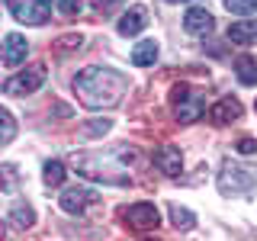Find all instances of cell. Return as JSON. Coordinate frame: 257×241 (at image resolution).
Returning a JSON list of instances; mask_svg holds the SVG:
<instances>
[{
    "instance_id": "1",
    "label": "cell",
    "mask_w": 257,
    "mask_h": 241,
    "mask_svg": "<svg viewBox=\"0 0 257 241\" xmlns=\"http://www.w3.org/2000/svg\"><path fill=\"white\" fill-rule=\"evenodd\" d=\"M125 74L106 64H90V68L77 71L74 77V96L87 109H112L125 96Z\"/></svg>"
},
{
    "instance_id": "2",
    "label": "cell",
    "mask_w": 257,
    "mask_h": 241,
    "mask_svg": "<svg viewBox=\"0 0 257 241\" xmlns=\"http://www.w3.org/2000/svg\"><path fill=\"white\" fill-rule=\"evenodd\" d=\"M171 103H174V116H177V123H180V126L196 123V119L206 112V100H203L199 93H193L190 87H183V84L174 87Z\"/></svg>"
},
{
    "instance_id": "3",
    "label": "cell",
    "mask_w": 257,
    "mask_h": 241,
    "mask_svg": "<svg viewBox=\"0 0 257 241\" xmlns=\"http://www.w3.org/2000/svg\"><path fill=\"white\" fill-rule=\"evenodd\" d=\"M45 74H48V68H45L42 61H36V64H29L26 71L13 74V77L4 84V90L10 93V96H26V93H36L39 87L45 84Z\"/></svg>"
},
{
    "instance_id": "4",
    "label": "cell",
    "mask_w": 257,
    "mask_h": 241,
    "mask_svg": "<svg viewBox=\"0 0 257 241\" xmlns=\"http://www.w3.org/2000/svg\"><path fill=\"white\" fill-rule=\"evenodd\" d=\"M7 7L26 26H42L52 20V0H7Z\"/></svg>"
},
{
    "instance_id": "5",
    "label": "cell",
    "mask_w": 257,
    "mask_h": 241,
    "mask_svg": "<svg viewBox=\"0 0 257 241\" xmlns=\"http://www.w3.org/2000/svg\"><path fill=\"white\" fill-rule=\"evenodd\" d=\"M122 215H125L128 228H135V231H151L161 225V212L155 203H132L128 209H122Z\"/></svg>"
},
{
    "instance_id": "6",
    "label": "cell",
    "mask_w": 257,
    "mask_h": 241,
    "mask_svg": "<svg viewBox=\"0 0 257 241\" xmlns=\"http://www.w3.org/2000/svg\"><path fill=\"white\" fill-rule=\"evenodd\" d=\"M254 180H257L254 171H241L238 164H225L219 174V190L222 193H244L254 187Z\"/></svg>"
},
{
    "instance_id": "7",
    "label": "cell",
    "mask_w": 257,
    "mask_h": 241,
    "mask_svg": "<svg viewBox=\"0 0 257 241\" xmlns=\"http://www.w3.org/2000/svg\"><path fill=\"white\" fill-rule=\"evenodd\" d=\"M100 203V193L96 190H87V187H74V190H64L61 193V209L71 215H84L87 206H96Z\"/></svg>"
},
{
    "instance_id": "8",
    "label": "cell",
    "mask_w": 257,
    "mask_h": 241,
    "mask_svg": "<svg viewBox=\"0 0 257 241\" xmlns=\"http://www.w3.org/2000/svg\"><path fill=\"white\" fill-rule=\"evenodd\" d=\"M26 52H29L26 36H16V32H10V36H4V42H0V64H10V68H16V64L26 61Z\"/></svg>"
},
{
    "instance_id": "9",
    "label": "cell",
    "mask_w": 257,
    "mask_h": 241,
    "mask_svg": "<svg viewBox=\"0 0 257 241\" xmlns=\"http://www.w3.org/2000/svg\"><path fill=\"white\" fill-rule=\"evenodd\" d=\"M155 167L161 174H167V177H180V171H183V151L177 148V145H161V148L155 151Z\"/></svg>"
},
{
    "instance_id": "10",
    "label": "cell",
    "mask_w": 257,
    "mask_h": 241,
    "mask_svg": "<svg viewBox=\"0 0 257 241\" xmlns=\"http://www.w3.org/2000/svg\"><path fill=\"white\" fill-rule=\"evenodd\" d=\"M183 29H187V36H209V32L215 29V20L206 7H193V10H187V16H183Z\"/></svg>"
},
{
    "instance_id": "11",
    "label": "cell",
    "mask_w": 257,
    "mask_h": 241,
    "mask_svg": "<svg viewBox=\"0 0 257 241\" xmlns=\"http://www.w3.org/2000/svg\"><path fill=\"white\" fill-rule=\"evenodd\" d=\"M238 116H241V100H235V96H222V100L209 109L212 126H228V123H235Z\"/></svg>"
},
{
    "instance_id": "12",
    "label": "cell",
    "mask_w": 257,
    "mask_h": 241,
    "mask_svg": "<svg viewBox=\"0 0 257 241\" xmlns=\"http://www.w3.org/2000/svg\"><path fill=\"white\" fill-rule=\"evenodd\" d=\"M148 26V10L145 7H128V13H122V20L116 23L119 36H139Z\"/></svg>"
},
{
    "instance_id": "13",
    "label": "cell",
    "mask_w": 257,
    "mask_h": 241,
    "mask_svg": "<svg viewBox=\"0 0 257 241\" xmlns=\"http://www.w3.org/2000/svg\"><path fill=\"white\" fill-rule=\"evenodd\" d=\"M228 42H235V45H254L257 42V20L231 23V26H228Z\"/></svg>"
},
{
    "instance_id": "14",
    "label": "cell",
    "mask_w": 257,
    "mask_h": 241,
    "mask_svg": "<svg viewBox=\"0 0 257 241\" xmlns=\"http://www.w3.org/2000/svg\"><path fill=\"white\" fill-rule=\"evenodd\" d=\"M132 61L139 64V68H148V64L158 61V42L155 39H145V42H139L132 48Z\"/></svg>"
},
{
    "instance_id": "15",
    "label": "cell",
    "mask_w": 257,
    "mask_h": 241,
    "mask_svg": "<svg viewBox=\"0 0 257 241\" xmlns=\"http://www.w3.org/2000/svg\"><path fill=\"white\" fill-rule=\"evenodd\" d=\"M235 74L244 87L257 84V58H251V55H241V58H235Z\"/></svg>"
},
{
    "instance_id": "16",
    "label": "cell",
    "mask_w": 257,
    "mask_h": 241,
    "mask_svg": "<svg viewBox=\"0 0 257 241\" xmlns=\"http://www.w3.org/2000/svg\"><path fill=\"white\" fill-rule=\"evenodd\" d=\"M10 222H13V228H32V225H36V212H32L29 203H13Z\"/></svg>"
},
{
    "instance_id": "17",
    "label": "cell",
    "mask_w": 257,
    "mask_h": 241,
    "mask_svg": "<svg viewBox=\"0 0 257 241\" xmlns=\"http://www.w3.org/2000/svg\"><path fill=\"white\" fill-rule=\"evenodd\" d=\"M80 45H84V36H80V32H64V36L55 39L52 52H55V55H68V52H77Z\"/></svg>"
},
{
    "instance_id": "18",
    "label": "cell",
    "mask_w": 257,
    "mask_h": 241,
    "mask_svg": "<svg viewBox=\"0 0 257 241\" xmlns=\"http://www.w3.org/2000/svg\"><path fill=\"white\" fill-rule=\"evenodd\" d=\"M16 139V119L7 106H0V145H10Z\"/></svg>"
},
{
    "instance_id": "19",
    "label": "cell",
    "mask_w": 257,
    "mask_h": 241,
    "mask_svg": "<svg viewBox=\"0 0 257 241\" xmlns=\"http://www.w3.org/2000/svg\"><path fill=\"white\" fill-rule=\"evenodd\" d=\"M0 190H4V193H16V190H20V167H16V164H4V167H0Z\"/></svg>"
},
{
    "instance_id": "20",
    "label": "cell",
    "mask_w": 257,
    "mask_h": 241,
    "mask_svg": "<svg viewBox=\"0 0 257 241\" xmlns=\"http://www.w3.org/2000/svg\"><path fill=\"white\" fill-rule=\"evenodd\" d=\"M171 222H174V228H183V231H187V228H193V225H196V215H193L190 212V209L187 206H171Z\"/></svg>"
},
{
    "instance_id": "21",
    "label": "cell",
    "mask_w": 257,
    "mask_h": 241,
    "mask_svg": "<svg viewBox=\"0 0 257 241\" xmlns=\"http://www.w3.org/2000/svg\"><path fill=\"white\" fill-rule=\"evenodd\" d=\"M42 180L48 183V187H61L64 183V164L61 161H48V164L42 167Z\"/></svg>"
},
{
    "instance_id": "22",
    "label": "cell",
    "mask_w": 257,
    "mask_h": 241,
    "mask_svg": "<svg viewBox=\"0 0 257 241\" xmlns=\"http://www.w3.org/2000/svg\"><path fill=\"white\" fill-rule=\"evenodd\" d=\"M225 10L238 13V16H251L257 13V0H225Z\"/></svg>"
},
{
    "instance_id": "23",
    "label": "cell",
    "mask_w": 257,
    "mask_h": 241,
    "mask_svg": "<svg viewBox=\"0 0 257 241\" xmlns=\"http://www.w3.org/2000/svg\"><path fill=\"white\" fill-rule=\"evenodd\" d=\"M109 119H93V123H84L80 126V135H84V139H90V135H106L109 132Z\"/></svg>"
},
{
    "instance_id": "24",
    "label": "cell",
    "mask_w": 257,
    "mask_h": 241,
    "mask_svg": "<svg viewBox=\"0 0 257 241\" xmlns=\"http://www.w3.org/2000/svg\"><path fill=\"white\" fill-rule=\"evenodd\" d=\"M55 7H58L64 16H74L80 10V0H55Z\"/></svg>"
},
{
    "instance_id": "25",
    "label": "cell",
    "mask_w": 257,
    "mask_h": 241,
    "mask_svg": "<svg viewBox=\"0 0 257 241\" xmlns=\"http://www.w3.org/2000/svg\"><path fill=\"white\" fill-rule=\"evenodd\" d=\"M238 151H241V155H254V151H257V139H251V135L238 139Z\"/></svg>"
},
{
    "instance_id": "26",
    "label": "cell",
    "mask_w": 257,
    "mask_h": 241,
    "mask_svg": "<svg viewBox=\"0 0 257 241\" xmlns=\"http://www.w3.org/2000/svg\"><path fill=\"white\" fill-rule=\"evenodd\" d=\"M90 4L96 7V10H106V7H109V4H116V0H90Z\"/></svg>"
},
{
    "instance_id": "27",
    "label": "cell",
    "mask_w": 257,
    "mask_h": 241,
    "mask_svg": "<svg viewBox=\"0 0 257 241\" xmlns=\"http://www.w3.org/2000/svg\"><path fill=\"white\" fill-rule=\"evenodd\" d=\"M4 231H7V228H4V222H0V241H4Z\"/></svg>"
},
{
    "instance_id": "28",
    "label": "cell",
    "mask_w": 257,
    "mask_h": 241,
    "mask_svg": "<svg viewBox=\"0 0 257 241\" xmlns=\"http://www.w3.org/2000/svg\"><path fill=\"white\" fill-rule=\"evenodd\" d=\"M167 4H180V0H167Z\"/></svg>"
},
{
    "instance_id": "29",
    "label": "cell",
    "mask_w": 257,
    "mask_h": 241,
    "mask_svg": "<svg viewBox=\"0 0 257 241\" xmlns=\"http://www.w3.org/2000/svg\"><path fill=\"white\" fill-rule=\"evenodd\" d=\"M145 241H155V238H145Z\"/></svg>"
},
{
    "instance_id": "30",
    "label": "cell",
    "mask_w": 257,
    "mask_h": 241,
    "mask_svg": "<svg viewBox=\"0 0 257 241\" xmlns=\"http://www.w3.org/2000/svg\"><path fill=\"white\" fill-rule=\"evenodd\" d=\"M254 109H257V100H254Z\"/></svg>"
}]
</instances>
